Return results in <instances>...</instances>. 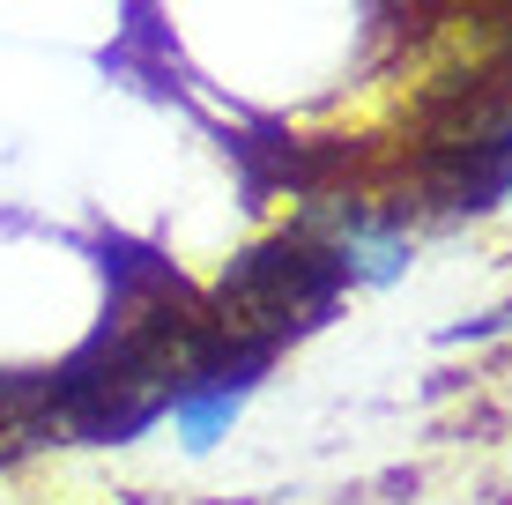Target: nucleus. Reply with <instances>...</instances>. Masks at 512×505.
I'll return each instance as SVG.
<instances>
[{"mask_svg": "<svg viewBox=\"0 0 512 505\" xmlns=\"http://www.w3.org/2000/svg\"><path fill=\"white\" fill-rule=\"evenodd\" d=\"M342 290H349L342 260L297 223V231H282L268 246L231 260V275L216 283V320L231 327V335H253V342H275L282 350L290 335L320 327L327 312L342 305Z\"/></svg>", "mask_w": 512, "mask_h": 505, "instance_id": "nucleus-1", "label": "nucleus"}]
</instances>
